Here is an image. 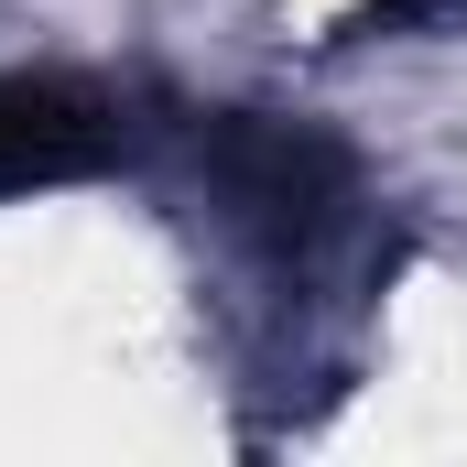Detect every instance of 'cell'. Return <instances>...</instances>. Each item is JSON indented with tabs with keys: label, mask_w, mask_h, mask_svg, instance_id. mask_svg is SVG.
Returning a JSON list of instances; mask_svg holds the SVG:
<instances>
[{
	"label": "cell",
	"mask_w": 467,
	"mask_h": 467,
	"mask_svg": "<svg viewBox=\"0 0 467 467\" xmlns=\"http://www.w3.org/2000/svg\"><path fill=\"white\" fill-rule=\"evenodd\" d=\"M130 152V109L88 77H0V196L88 185Z\"/></svg>",
	"instance_id": "obj_1"
}]
</instances>
